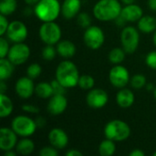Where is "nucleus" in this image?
<instances>
[{
  "label": "nucleus",
  "instance_id": "20",
  "mask_svg": "<svg viewBox=\"0 0 156 156\" xmlns=\"http://www.w3.org/2000/svg\"><path fill=\"white\" fill-rule=\"evenodd\" d=\"M58 54L64 58H70L76 53V46L70 40H60L57 44Z\"/></svg>",
  "mask_w": 156,
  "mask_h": 156
},
{
  "label": "nucleus",
  "instance_id": "50",
  "mask_svg": "<svg viewBox=\"0 0 156 156\" xmlns=\"http://www.w3.org/2000/svg\"><path fill=\"white\" fill-rule=\"evenodd\" d=\"M153 41H154V44L155 45V47H156V30L154 31V37H153Z\"/></svg>",
  "mask_w": 156,
  "mask_h": 156
},
{
  "label": "nucleus",
  "instance_id": "29",
  "mask_svg": "<svg viewBox=\"0 0 156 156\" xmlns=\"http://www.w3.org/2000/svg\"><path fill=\"white\" fill-rule=\"evenodd\" d=\"M94 84H95V80L92 76L88 75V74H83V75L80 76L78 86L80 89L85 90H91V89H93Z\"/></svg>",
  "mask_w": 156,
  "mask_h": 156
},
{
  "label": "nucleus",
  "instance_id": "15",
  "mask_svg": "<svg viewBox=\"0 0 156 156\" xmlns=\"http://www.w3.org/2000/svg\"><path fill=\"white\" fill-rule=\"evenodd\" d=\"M17 134L12 128L2 127L0 130V149L4 152L13 150L17 144Z\"/></svg>",
  "mask_w": 156,
  "mask_h": 156
},
{
  "label": "nucleus",
  "instance_id": "52",
  "mask_svg": "<svg viewBox=\"0 0 156 156\" xmlns=\"http://www.w3.org/2000/svg\"><path fill=\"white\" fill-rule=\"evenodd\" d=\"M154 97H155L156 99V88L154 89Z\"/></svg>",
  "mask_w": 156,
  "mask_h": 156
},
{
  "label": "nucleus",
  "instance_id": "42",
  "mask_svg": "<svg viewBox=\"0 0 156 156\" xmlns=\"http://www.w3.org/2000/svg\"><path fill=\"white\" fill-rule=\"evenodd\" d=\"M114 21H115V23H116V25H117L118 27H123V26H124V24H125V23H127V22H126V21H125V20L121 16V15H120V16H118Z\"/></svg>",
  "mask_w": 156,
  "mask_h": 156
},
{
  "label": "nucleus",
  "instance_id": "51",
  "mask_svg": "<svg viewBox=\"0 0 156 156\" xmlns=\"http://www.w3.org/2000/svg\"><path fill=\"white\" fill-rule=\"evenodd\" d=\"M146 87H147V89H148L149 90H151V89H152V88H154V87L152 86V84H149V85H147V84H146Z\"/></svg>",
  "mask_w": 156,
  "mask_h": 156
},
{
  "label": "nucleus",
  "instance_id": "3",
  "mask_svg": "<svg viewBox=\"0 0 156 156\" xmlns=\"http://www.w3.org/2000/svg\"><path fill=\"white\" fill-rule=\"evenodd\" d=\"M37 17L42 22L55 21L61 13L58 0H40L34 8Z\"/></svg>",
  "mask_w": 156,
  "mask_h": 156
},
{
  "label": "nucleus",
  "instance_id": "24",
  "mask_svg": "<svg viewBox=\"0 0 156 156\" xmlns=\"http://www.w3.org/2000/svg\"><path fill=\"white\" fill-rule=\"evenodd\" d=\"M14 66L7 58H0V80H6L12 76Z\"/></svg>",
  "mask_w": 156,
  "mask_h": 156
},
{
  "label": "nucleus",
  "instance_id": "22",
  "mask_svg": "<svg viewBox=\"0 0 156 156\" xmlns=\"http://www.w3.org/2000/svg\"><path fill=\"white\" fill-rule=\"evenodd\" d=\"M14 106L11 99L5 93H0V117H8L13 112Z\"/></svg>",
  "mask_w": 156,
  "mask_h": 156
},
{
  "label": "nucleus",
  "instance_id": "16",
  "mask_svg": "<svg viewBox=\"0 0 156 156\" xmlns=\"http://www.w3.org/2000/svg\"><path fill=\"white\" fill-rule=\"evenodd\" d=\"M48 142L50 145L55 147L58 150H62L67 147L69 144V137L68 134L59 128L52 129L48 133Z\"/></svg>",
  "mask_w": 156,
  "mask_h": 156
},
{
  "label": "nucleus",
  "instance_id": "12",
  "mask_svg": "<svg viewBox=\"0 0 156 156\" xmlns=\"http://www.w3.org/2000/svg\"><path fill=\"white\" fill-rule=\"evenodd\" d=\"M108 101V93L102 89H91L86 96V102L92 109L103 108Z\"/></svg>",
  "mask_w": 156,
  "mask_h": 156
},
{
  "label": "nucleus",
  "instance_id": "35",
  "mask_svg": "<svg viewBox=\"0 0 156 156\" xmlns=\"http://www.w3.org/2000/svg\"><path fill=\"white\" fill-rule=\"evenodd\" d=\"M9 49H10V47H9L8 41L5 38L1 37L0 38V58H6Z\"/></svg>",
  "mask_w": 156,
  "mask_h": 156
},
{
  "label": "nucleus",
  "instance_id": "19",
  "mask_svg": "<svg viewBox=\"0 0 156 156\" xmlns=\"http://www.w3.org/2000/svg\"><path fill=\"white\" fill-rule=\"evenodd\" d=\"M116 102L122 109L130 108L134 102L133 92L129 89H121L116 94Z\"/></svg>",
  "mask_w": 156,
  "mask_h": 156
},
{
  "label": "nucleus",
  "instance_id": "13",
  "mask_svg": "<svg viewBox=\"0 0 156 156\" xmlns=\"http://www.w3.org/2000/svg\"><path fill=\"white\" fill-rule=\"evenodd\" d=\"M36 86L34 85L33 80L29 77H22L17 80L16 83V92L21 99H28L35 92Z\"/></svg>",
  "mask_w": 156,
  "mask_h": 156
},
{
  "label": "nucleus",
  "instance_id": "11",
  "mask_svg": "<svg viewBox=\"0 0 156 156\" xmlns=\"http://www.w3.org/2000/svg\"><path fill=\"white\" fill-rule=\"evenodd\" d=\"M5 35L6 37L13 43L24 42L27 37V28L23 22L15 20L9 23Z\"/></svg>",
  "mask_w": 156,
  "mask_h": 156
},
{
  "label": "nucleus",
  "instance_id": "21",
  "mask_svg": "<svg viewBox=\"0 0 156 156\" xmlns=\"http://www.w3.org/2000/svg\"><path fill=\"white\" fill-rule=\"evenodd\" d=\"M138 28L144 34H150L156 30V18L153 16H143L138 21Z\"/></svg>",
  "mask_w": 156,
  "mask_h": 156
},
{
  "label": "nucleus",
  "instance_id": "10",
  "mask_svg": "<svg viewBox=\"0 0 156 156\" xmlns=\"http://www.w3.org/2000/svg\"><path fill=\"white\" fill-rule=\"evenodd\" d=\"M109 80L112 85L118 89L124 88L129 82H130V74L128 69L118 64L115 65L109 73Z\"/></svg>",
  "mask_w": 156,
  "mask_h": 156
},
{
  "label": "nucleus",
  "instance_id": "8",
  "mask_svg": "<svg viewBox=\"0 0 156 156\" xmlns=\"http://www.w3.org/2000/svg\"><path fill=\"white\" fill-rule=\"evenodd\" d=\"M83 40L89 48L96 50L101 48L104 44L105 36L101 27L97 26H90L86 28L83 35Z\"/></svg>",
  "mask_w": 156,
  "mask_h": 156
},
{
  "label": "nucleus",
  "instance_id": "37",
  "mask_svg": "<svg viewBox=\"0 0 156 156\" xmlns=\"http://www.w3.org/2000/svg\"><path fill=\"white\" fill-rule=\"evenodd\" d=\"M145 62L149 68L156 70V50L151 51L147 54L145 58Z\"/></svg>",
  "mask_w": 156,
  "mask_h": 156
},
{
  "label": "nucleus",
  "instance_id": "30",
  "mask_svg": "<svg viewBox=\"0 0 156 156\" xmlns=\"http://www.w3.org/2000/svg\"><path fill=\"white\" fill-rule=\"evenodd\" d=\"M131 86L135 90H140L146 85V78L143 74H135L130 80Z\"/></svg>",
  "mask_w": 156,
  "mask_h": 156
},
{
  "label": "nucleus",
  "instance_id": "41",
  "mask_svg": "<svg viewBox=\"0 0 156 156\" xmlns=\"http://www.w3.org/2000/svg\"><path fill=\"white\" fill-rule=\"evenodd\" d=\"M66 155L67 156H82L83 155V154H82L80 151L77 150V149H72V150L68 151V152L66 153Z\"/></svg>",
  "mask_w": 156,
  "mask_h": 156
},
{
  "label": "nucleus",
  "instance_id": "45",
  "mask_svg": "<svg viewBox=\"0 0 156 156\" xmlns=\"http://www.w3.org/2000/svg\"><path fill=\"white\" fill-rule=\"evenodd\" d=\"M6 90H7V87H6L5 83V80H1L0 81V92L5 93Z\"/></svg>",
  "mask_w": 156,
  "mask_h": 156
},
{
  "label": "nucleus",
  "instance_id": "40",
  "mask_svg": "<svg viewBox=\"0 0 156 156\" xmlns=\"http://www.w3.org/2000/svg\"><path fill=\"white\" fill-rule=\"evenodd\" d=\"M35 122H36V124H37V128H43L45 127L47 122H46V119L44 117H41V116H38L35 119Z\"/></svg>",
  "mask_w": 156,
  "mask_h": 156
},
{
  "label": "nucleus",
  "instance_id": "5",
  "mask_svg": "<svg viewBox=\"0 0 156 156\" xmlns=\"http://www.w3.org/2000/svg\"><path fill=\"white\" fill-rule=\"evenodd\" d=\"M38 35L42 42L46 45H56L60 41L61 38V28L55 23L51 22H43L38 30Z\"/></svg>",
  "mask_w": 156,
  "mask_h": 156
},
{
  "label": "nucleus",
  "instance_id": "23",
  "mask_svg": "<svg viewBox=\"0 0 156 156\" xmlns=\"http://www.w3.org/2000/svg\"><path fill=\"white\" fill-rule=\"evenodd\" d=\"M16 149L17 154L21 155H28L33 153L35 149V144L32 140L28 139L27 137H24V139L17 142Z\"/></svg>",
  "mask_w": 156,
  "mask_h": 156
},
{
  "label": "nucleus",
  "instance_id": "25",
  "mask_svg": "<svg viewBox=\"0 0 156 156\" xmlns=\"http://www.w3.org/2000/svg\"><path fill=\"white\" fill-rule=\"evenodd\" d=\"M35 93L40 99H49L52 95H54L51 83L47 81L39 82L35 88Z\"/></svg>",
  "mask_w": 156,
  "mask_h": 156
},
{
  "label": "nucleus",
  "instance_id": "7",
  "mask_svg": "<svg viewBox=\"0 0 156 156\" xmlns=\"http://www.w3.org/2000/svg\"><path fill=\"white\" fill-rule=\"evenodd\" d=\"M140 42L139 31L133 27H125L121 33V44L127 54H133L136 51Z\"/></svg>",
  "mask_w": 156,
  "mask_h": 156
},
{
  "label": "nucleus",
  "instance_id": "17",
  "mask_svg": "<svg viewBox=\"0 0 156 156\" xmlns=\"http://www.w3.org/2000/svg\"><path fill=\"white\" fill-rule=\"evenodd\" d=\"M144 16V11L141 6L135 4L126 5L121 12V16L126 22H138Z\"/></svg>",
  "mask_w": 156,
  "mask_h": 156
},
{
  "label": "nucleus",
  "instance_id": "27",
  "mask_svg": "<svg viewBox=\"0 0 156 156\" xmlns=\"http://www.w3.org/2000/svg\"><path fill=\"white\" fill-rule=\"evenodd\" d=\"M125 54L126 52L124 51L123 48H112L110 52H109V60L112 63V64H115V65H118V64H121L124 58H125Z\"/></svg>",
  "mask_w": 156,
  "mask_h": 156
},
{
  "label": "nucleus",
  "instance_id": "33",
  "mask_svg": "<svg viewBox=\"0 0 156 156\" xmlns=\"http://www.w3.org/2000/svg\"><path fill=\"white\" fill-rule=\"evenodd\" d=\"M77 23L80 27L83 28H88L91 26V18L89 14L87 13H80L77 16Z\"/></svg>",
  "mask_w": 156,
  "mask_h": 156
},
{
  "label": "nucleus",
  "instance_id": "44",
  "mask_svg": "<svg viewBox=\"0 0 156 156\" xmlns=\"http://www.w3.org/2000/svg\"><path fill=\"white\" fill-rule=\"evenodd\" d=\"M148 6L151 10L156 11V0H148Z\"/></svg>",
  "mask_w": 156,
  "mask_h": 156
},
{
  "label": "nucleus",
  "instance_id": "14",
  "mask_svg": "<svg viewBox=\"0 0 156 156\" xmlns=\"http://www.w3.org/2000/svg\"><path fill=\"white\" fill-rule=\"evenodd\" d=\"M68 107V100L65 95L54 94L49 98L47 110L51 115L62 114Z\"/></svg>",
  "mask_w": 156,
  "mask_h": 156
},
{
  "label": "nucleus",
  "instance_id": "46",
  "mask_svg": "<svg viewBox=\"0 0 156 156\" xmlns=\"http://www.w3.org/2000/svg\"><path fill=\"white\" fill-rule=\"evenodd\" d=\"M40 0H25L26 4L28 5H36Z\"/></svg>",
  "mask_w": 156,
  "mask_h": 156
},
{
  "label": "nucleus",
  "instance_id": "31",
  "mask_svg": "<svg viewBox=\"0 0 156 156\" xmlns=\"http://www.w3.org/2000/svg\"><path fill=\"white\" fill-rule=\"evenodd\" d=\"M57 53H58L57 48H55L53 45H46V47L42 48L41 56L45 60L50 61L55 58Z\"/></svg>",
  "mask_w": 156,
  "mask_h": 156
},
{
  "label": "nucleus",
  "instance_id": "9",
  "mask_svg": "<svg viewBox=\"0 0 156 156\" xmlns=\"http://www.w3.org/2000/svg\"><path fill=\"white\" fill-rule=\"evenodd\" d=\"M30 56V48L29 47L23 43H15L12 47H10V49L7 54V58L15 65H22L24 64Z\"/></svg>",
  "mask_w": 156,
  "mask_h": 156
},
{
  "label": "nucleus",
  "instance_id": "18",
  "mask_svg": "<svg viewBox=\"0 0 156 156\" xmlns=\"http://www.w3.org/2000/svg\"><path fill=\"white\" fill-rule=\"evenodd\" d=\"M80 0H64L61 5V15L65 19H72L80 14Z\"/></svg>",
  "mask_w": 156,
  "mask_h": 156
},
{
  "label": "nucleus",
  "instance_id": "32",
  "mask_svg": "<svg viewBox=\"0 0 156 156\" xmlns=\"http://www.w3.org/2000/svg\"><path fill=\"white\" fill-rule=\"evenodd\" d=\"M42 72V68L37 63H33L29 65L27 69V76L31 78L32 80H35L40 76Z\"/></svg>",
  "mask_w": 156,
  "mask_h": 156
},
{
  "label": "nucleus",
  "instance_id": "1",
  "mask_svg": "<svg viewBox=\"0 0 156 156\" xmlns=\"http://www.w3.org/2000/svg\"><path fill=\"white\" fill-rule=\"evenodd\" d=\"M122 9L118 0H99L93 6V15L100 21H114L121 15Z\"/></svg>",
  "mask_w": 156,
  "mask_h": 156
},
{
  "label": "nucleus",
  "instance_id": "2",
  "mask_svg": "<svg viewBox=\"0 0 156 156\" xmlns=\"http://www.w3.org/2000/svg\"><path fill=\"white\" fill-rule=\"evenodd\" d=\"M55 76L56 80L67 89L78 86L80 79L79 69L77 66L69 60L62 61L58 65Z\"/></svg>",
  "mask_w": 156,
  "mask_h": 156
},
{
  "label": "nucleus",
  "instance_id": "34",
  "mask_svg": "<svg viewBox=\"0 0 156 156\" xmlns=\"http://www.w3.org/2000/svg\"><path fill=\"white\" fill-rule=\"evenodd\" d=\"M52 85V89H53V92L54 94H60V95H65L67 92V88L64 87L58 80H54L51 82Z\"/></svg>",
  "mask_w": 156,
  "mask_h": 156
},
{
  "label": "nucleus",
  "instance_id": "43",
  "mask_svg": "<svg viewBox=\"0 0 156 156\" xmlns=\"http://www.w3.org/2000/svg\"><path fill=\"white\" fill-rule=\"evenodd\" d=\"M130 156H144V153L143 151H141L140 149H134L133 151H132L130 154Z\"/></svg>",
  "mask_w": 156,
  "mask_h": 156
},
{
  "label": "nucleus",
  "instance_id": "47",
  "mask_svg": "<svg viewBox=\"0 0 156 156\" xmlns=\"http://www.w3.org/2000/svg\"><path fill=\"white\" fill-rule=\"evenodd\" d=\"M5 156H16V153L13 152L12 150H9L5 152Z\"/></svg>",
  "mask_w": 156,
  "mask_h": 156
},
{
  "label": "nucleus",
  "instance_id": "26",
  "mask_svg": "<svg viewBox=\"0 0 156 156\" xmlns=\"http://www.w3.org/2000/svg\"><path fill=\"white\" fill-rule=\"evenodd\" d=\"M116 145L114 141L110 139H105L99 145V154L101 156H112L115 154Z\"/></svg>",
  "mask_w": 156,
  "mask_h": 156
},
{
  "label": "nucleus",
  "instance_id": "36",
  "mask_svg": "<svg viewBox=\"0 0 156 156\" xmlns=\"http://www.w3.org/2000/svg\"><path fill=\"white\" fill-rule=\"evenodd\" d=\"M58 149H56L52 145L45 146V147L41 148L39 151V155L40 156H58Z\"/></svg>",
  "mask_w": 156,
  "mask_h": 156
},
{
  "label": "nucleus",
  "instance_id": "28",
  "mask_svg": "<svg viewBox=\"0 0 156 156\" xmlns=\"http://www.w3.org/2000/svg\"><path fill=\"white\" fill-rule=\"evenodd\" d=\"M17 6L16 0H1L0 1V13L4 16L13 14Z\"/></svg>",
  "mask_w": 156,
  "mask_h": 156
},
{
  "label": "nucleus",
  "instance_id": "4",
  "mask_svg": "<svg viewBox=\"0 0 156 156\" xmlns=\"http://www.w3.org/2000/svg\"><path fill=\"white\" fill-rule=\"evenodd\" d=\"M104 134L107 139L114 142H122L131 135L130 126L121 120H112L104 127Z\"/></svg>",
  "mask_w": 156,
  "mask_h": 156
},
{
  "label": "nucleus",
  "instance_id": "6",
  "mask_svg": "<svg viewBox=\"0 0 156 156\" xmlns=\"http://www.w3.org/2000/svg\"><path fill=\"white\" fill-rule=\"evenodd\" d=\"M11 128L18 136L29 137L34 134L37 127L35 120L26 115H18L12 120Z\"/></svg>",
  "mask_w": 156,
  "mask_h": 156
},
{
  "label": "nucleus",
  "instance_id": "53",
  "mask_svg": "<svg viewBox=\"0 0 156 156\" xmlns=\"http://www.w3.org/2000/svg\"><path fill=\"white\" fill-rule=\"evenodd\" d=\"M154 155L156 156V152H155V153H154Z\"/></svg>",
  "mask_w": 156,
  "mask_h": 156
},
{
  "label": "nucleus",
  "instance_id": "48",
  "mask_svg": "<svg viewBox=\"0 0 156 156\" xmlns=\"http://www.w3.org/2000/svg\"><path fill=\"white\" fill-rule=\"evenodd\" d=\"M125 5H131V4H134V1L135 0H121Z\"/></svg>",
  "mask_w": 156,
  "mask_h": 156
},
{
  "label": "nucleus",
  "instance_id": "38",
  "mask_svg": "<svg viewBox=\"0 0 156 156\" xmlns=\"http://www.w3.org/2000/svg\"><path fill=\"white\" fill-rule=\"evenodd\" d=\"M9 26V22L6 18V16L0 15V36H4L6 33L7 27Z\"/></svg>",
  "mask_w": 156,
  "mask_h": 156
},
{
  "label": "nucleus",
  "instance_id": "49",
  "mask_svg": "<svg viewBox=\"0 0 156 156\" xmlns=\"http://www.w3.org/2000/svg\"><path fill=\"white\" fill-rule=\"evenodd\" d=\"M25 14H26L27 16L31 15V14H32V9H31V8H29V7L25 8Z\"/></svg>",
  "mask_w": 156,
  "mask_h": 156
},
{
  "label": "nucleus",
  "instance_id": "39",
  "mask_svg": "<svg viewBox=\"0 0 156 156\" xmlns=\"http://www.w3.org/2000/svg\"><path fill=\"white\" fill-rule=\"evenodd\" d=\"M22 110L26 112L29 113H38L39 112V108L35 106L34 104H25L22 106Z\"/></svg>",
  "mask_w": 156,
  "mask_h": 156
}]
</instances>
